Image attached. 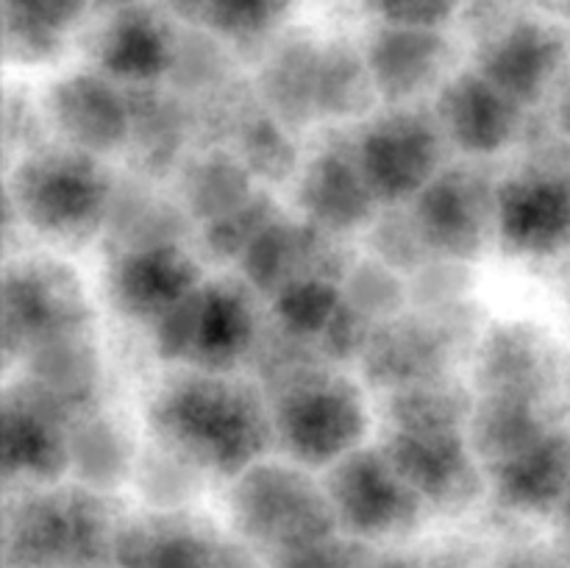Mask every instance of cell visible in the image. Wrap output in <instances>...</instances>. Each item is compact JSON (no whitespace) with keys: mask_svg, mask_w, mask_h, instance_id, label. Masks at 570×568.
Wrapping results in <instances>:
<instances>
[{"mask_svg":"<svg viewBox=\"0 0 570 568\" xmlns=\"http://www.w3.org/2000/svg\"><path fill=\"white\" fill-rule=\"evenodd\" d=\"M150 427L184 462L232 479L265 460L267 445L276 440L265 390L232 373L193 368L154 395Z\"/></svg>","mask_w":570,"mask_h":568,"instance_id":"obj_1","label":"cell"},{"mask_svg":"<svg viewBox=\"0 0 570 568\" xmlns=\"http://www.w3.org/2000/svg\"><path fill=\"white\" fill-rule=\"evenodd\" d=\"M20 221L56 243H87L109 223L115 189L98 156L61 145L28 150L11 173Z\"/></svg>","mask_w":570,"mask_h":568,"instance_id":"obj_2","label":"cell"},{"mask_svg":"<svg viewBox=\"0 0 570 568\" xmlns=\"http://www.w3.org/2000/svg\"><path fill=\"white\" fill-rule=\"evenodd\" d=\"M109 516L92 488H53L20 499L6 527L14 568H92L111 557Z\"/></svg>","mask_w":570,"mask_h":568,"instance_id":"obj_3","label":"cell"},{"mask_svg":"<svg viewBox=\"0 0 570 568\" xmlns=\"http://www.w3.org/2000/svg\"><path fill=\"white\" fill-rule=\"evenodd\" d=\"M276 440L301 466H334L360 449L367 407L351 379L328 365L304 373L271 395Z\"/></svg>","mask_w":570,"mask_h":568,"instance_id":"obj_4","label":"cell"},{"mask_svg":"<svg viewBox=\"0 0 570 568\" xmlns=\"http://www.w3.org/2000/svg\"><path fill=\"white\" fill-rule=\"evenodd\" d=\"M232 512L239 532L273 555L337 532L326 484L312 482L301 462L262 460L234 479Z\"/></svg>","mask_w":570,"mask_h":568,"instance_id":"obj_5","label":"cell"},{"mask_svg":"<svg viewBox=\"0 0 570 568\" xmlns=\"http://www.w3.org/2000/svg\"><path fill=\"white\" fill-rule=\"evenodd\" d=\"M159 356L193 371L232 373L259 343L245 284L200 282L176 310L154 323Z\"/></svg>","mask_w":570,"mask_h":568,"instance_id":"obj_6","label":"cell"},{"mask_svg":"<svg viewBox=\"0 0 570 568\" xmlns=\"http://www.w3.org/2000/svg\"><path fill=\"white\" fill-rule=\"evenodd\" d=\"M362 173L382 206L412 204L445 167V139L434 111L404 104L373 117L354 139Z\"/></svg>","mask_w":570,"mask_h":568,"instance_id":"obj_7","label":"cell"},{"mask_svg":"<svg viewBox=\"0 0 570 568\" xmlns=\"http://www.w3.org/2000/svg\"><path fill=\"white\" fill-rule=\"evenodd\" d=\"M89 306L81 282L56 259H20L6 267L3 343L31 354L50 340L87 332Z\"/></svg>","mask_w":570,"mask_h":568,"instance_id":"obj_8","label":"cell"},{"mask_svg":"<svg viewBox=\"0 0 570 568\" xmlns=\"http://www.w3.org/2000/svg\"><path fill=\"white\" fill-rule=\"evenodd\" d=\"M323 484L340 527L362 540L410 532L426 507L395 471L384 449L351 451L328 466Z\"/></svg>","mask_w":570,"mask_h":568,"instance_id":"obj_9","label":"cell"},{"mask_svg":"<svg viewBox=\"0 0 570 568\" xmlns=\"http://www.w3.org/2000/svg\"><path fill=\"white\" fill-rule=\"evenodd\" d=\"M499 184L482 170L460 165L443 167L432 184L412 200V221L432 254L449 259H473L495 232Z\"/></svg>","mask_w":570,"mask_h":568,"instance_id":"obj_10","label":"cell"},{"mask_svg":"<svg viewBox=\"0 0 570 568\" xmlns=\"http://www.w3.org/2000/svg\"><path fill=\"white\" fill-rule=\"evenodd\" d=\"M382 449L423 505L462 507L482 490L484 468L473 454L468 429H390Z\"/></svg>","mask_w":570,"mask_h":568,"instance_id":"obj_11","label":"cell"},{"mask_svg":"<svg viewBox=\"0 0 570 568\" xmlns=\"http://www.w3.org/2000/svg\"><path fill=\"white\" fill-rule=\"evenodd\" d=\"M495 234L512 254H551L570 234V182L551 165H527L499 184Z\"/></svg>","mask_w":570,"mask_h":568,"instance_id":"obj_12","label":"cell"},{"mask_svg":"<svg viewBox=\"0 0 570 568\" xmlns=\"http://www.w3.org/2000/svg\"><path fill=\"white\" fill-rule=\"evenodd\" d=\"M72 418L31 382H20L3 399L6 477L53 484L70 471Z\"/></svg>","mask_w":570,"mask_h":568,"instance_id":"obj_13","label":"cell"},{"mask_svg":"<svg viewBox=\"0 0 570 568\" xmlns=\"http://www.w3.org/2000/svg\"><path fill=\"white\" fill-rule=\"evenodd\" d=\"M50 123L70 148L111 154L131 139V95L104 72L61 78L45 98Z\"/></svg>","mask_w":570,"mask_h":568,"instance_id":"obj_14","label":"cell"},{"mask_svg":"<svg viewBox=\"0 0 570 568\" xmlns=\"http://www.w3.org/2000/svg\"><path fill=\"white\" fill-rule=\"evenodd\" d=\"M432 111L449 145L468 156L499 154L515 139L523 123V106L493 87L479 70L445 78Z\"/></svg>","mask_w":570,"mask_h":568,"instance_id":"obj_15","label":"cell"},{"mask_svg":"<svg viewBox=\"0 0 570 568\" xmlns=\"http://www.w3.org/2000/svg\"><path fill=\"white\" fill-rule=\"evenodd\" d=\"M239 265L250 287L271 295H278L301 278L323 276L345 282L351 271L334 245V234L312 226L309 221L293 223L284 215L250 243Z\"/></svg>","mask_w":570,"mask_h":568,"instance_id":"obj_16","label":"cell"},{"mask_svg":"<svg viewBox=\"0 0 570 568\" xmlns=\"http://www.w3.org/2000/svg\"><path fill=\"white\" fill-rule=\"evenodd\" d=\"M200 284V267L178 243L120 251L111 262L109 290L128 317L159 323Z\"/></svg>","mask_w":570,"mask_h":568,"instance_id":"obj_17","label":"cell"},{"mask_svg":"<svg viewBox=\"0 0 570 568\" xmlns=\"http://www.w3.org/2000/svg\"><path fill=\"white\" fill-rule=\"evenodd\" d=\"M298 204L304 221L328 234H345L376 217L379 200L362 173L356 143L321 148L298 178Z\"/></svg>","mask_w":570,"mask_h":568,"instance_id":"obj_18","label":"cell"},{"mask_svg":"<svg viewBox=\"0 0 570 568\" xmlns=\"http://www.w3.org/2000/svg\"><path fill=\"white\" fill-rule=\"evenodd\" d=\"M562 53L566 48L554 28L529 17H512L484 39L476 70L515 104L527 106L549 87Z\"/></svg>","mask_w":570,"mask_h":568,"instance_id":"obj_19","label":"cell"},{"mask_svg":"<svg viewBox=\"0 0 570 568\" xmlns=\"http://www.w3.org/2000/svg\"><path fill=\"white\" fill-rule=\"evenodd\" d=\"M449 59V39L432 28L382 26L365 50L379 98L390 106L415 104L423 92L443 87Z\"/></svg>","mask_w":570,"mask_h":568,"instance_id":"obj_20","label":"cell"},{"mask_svg":"<svg viewBox=\"0 0 570 568\" xmlns=\"http://www.w3.org/2000/svg\"><path fill=\"white\" fill-rule=\"evenodd\" d=\"M178 37L148 6L111 11L98 37V67L120 87H154L176 61Z\"/></svg>","mask_w":570,"mask_h":568,"instance_id":"obj_21","label":"cell"},{"mask_svg":"<svg viewBox=\"0 0 570 568\" xmlns=\"http://www.w3.org/2000/svg\"><path fill=\"white\" fill-rule=\"evenodd\" d=\"M362 365L373 384L395 393L443 376L449 365V340L440 326L423 317H387L373 329L362 351Z\"/></svg>","mask_w":570,"mask_h":568,"instance_id":"obj_22","label":"cell"},{"mask_svg":"<svg viewBox=\"0 0 570 568\" xmlns=\"http://www.w3.org/2000/svg\"><path fill=\"white\" fill-rule=\"evenodd\" d=\"M495 493L510 510L543 512L570 488V440L546 432L538 443L488 473Z\"/></svg>","mask_w":570,"mask_h":568,"instance_id":"obj_23","label":"cell"},{"mask_svg":"<svg viewBox=\"0 0 570 568\" xmlns=\"http://www.w3.org/2000/svg\"><path fill=\"white\" fill-rule=\"evenodd\" d=\"M117 568H220L215 543L184 518H150L115 535Z\"/></svg>","mask_w":570,"mask_h":568,"instance_id":"obj_24","label":"cell"},{"mask_svg":"<svg viewBox=\"0 0 570 568\" xmlns=\"http://www.w3.org/2000/svg\"><path fill=\"white\" fill-rule=\"evenodd\" d=\"M26 360L31 368L28 382L42 390L50 401H56L72 421L92 415L100 368L87 332L50 340L33 349Z\"/></svg>","mask_w":570,"mask_h":568,"instance_id":"obj_25","label":"cell"},{"mask_svg":"<svg viewBox=\"0 0 570 568\" xmlns=\"http://www.w3.org/2000/svg\"><path fill=\"white\" fill-rule=\"evenodd\" d=\"M546 432H551V427L540 412V401L521 395L482 393L468 421V440L484 473L538 443Z\"/></svg>","mask_w":570,"mask_h":568,"instance_id":"obj_26","label":"cell"},{"mask_svg":"<svg viewBox=\"0 0 570 568\" xmlns=\"http://www.w3.org/2000/svg\"><path fill=\"white\" fill-rule=\"evenodd\" d=\"M89 6V0H3L6 59L20 65L53 59Z\"/></svg>","mask_w":570,"mask_h":568,"instance_id":"obj_27","label":"cell"},{"mask_svg":"<svg viewBox=\"0 0 570 568\" xmlns=\"http://www.w3.org/2000/svg\"><path fill=\"white\" fill-rule=\"evenodd\" d=\"M482 393L543 399L549 382V351L538 334L523 326H504L488 337L479 362Z\"/></svg>","mask_w":570,"mask_h":568,"instance_id":"obj_28","label":"cell"},{"mask_svg":"<svg viewBox=\"0 0 570 568\" xmlns=\"http://www.w3.org/2000/svg\"><path fill=\"white\" fill-rule=\"evenodd\" d=\"M323 45L293 39L282 45L265 65L262 87L273 115L282 120H309L317 115V67Z\"/></svg>","mask_w":570,"mask_h":568,"instance_id":"obj_29","label":"cell"},{"mask_svg":"<svg viewBox=\"0 0 570 568\" xmlns=\"http://www.w3.org/2000/svg\"><path fill=\"white\" fill-rule=\"evenodd\" d=\"M379 98L365 56L351 45H323L317 67V115L351 117Z\"/></svg>","mask_w":570,"mask_h":568,"instance_id":"obj_30","label":"cell"},{"mask_svg":"<svg viewBox=\"0 0 570 568\" xmlns=\"http://www.w3.org/2000/svg\"><path fill=\"white\" fill-rule=\"evenodd\" d=\"M254 195L250 173L239 156L209 154L195 161L184 178V200L189 215L200 223H212Z\"/></svg>","mask_w":570,"mask_h":568,"instance_id":"obj_31","label":"cell"},{"mask_svg":"<svg viewBox=\"0 0 570 568\" xmlns=\"http://www.w3.org/2000/svg\"><path fill=\"white\" fill-rule=\"evenodd\" d=\"M70 468H76L83 488H109L131 468L128 438L95 412L81 418L70 432Z\"/></svg>","mask_w":570,"mask_h":568,"instance_id":"obj_32","label":"cell"},{"mask_svg":"<svg viewBox=\"0 0 570 568\" xmlns=\"http://www.w3.org/2000/svg\"><path fill=\"white\" fill-rule=\"evenodd\" d=\"M128 95H131V139L128 145H139V154L150 170L170 165L176 159V150L181 148L184 131H187L178 104L156 92L154 87H131Z\"/></svg>","mask_w":570,"mask_h":568,"instance_id":"obj_33","label":"cell"},{"mask_svg":"<svg viewBox=\"0 0 570 568\" xmlns=\"http://www.w3.org/2000/svg\"><path fill=\"white\" fill-rule=\"evenodd\" d=\"M343 282L337 278H301L273 295L278 329L309 343H321L326 329L332 326L334 315L343 306Z\"/></svg>","mask_w":570,"mask_h":568,"instance_id":"obj_34","label":"cell"},{"mask_svg":"<svg viewBox=\"0 0 570 568\" xmlns=\"http://www.w3.org/2000/svg\"><path fill=\"white\" fill-rule=\"evenodd\" d=\"M278 217H282V212H278L276 200L265 193H254L237 209L226 212L217 221L204 223V243L220 259H243L250 243Z\"/></svg>","mask_w":570,"mask_h":568,"instance_id":"obj_35","label":"cell"},{"mask_svg":"<svg viewBox=\"0 0 570 568\" xmlns=\"http://www.w3.org/2000/svg\"><path fill=\"white\" fill-rule=\"evenodd\" d=\"M293 143L287 126L276 115H259L243 123L239 131V159L250 176H265L282 182L293 170Z\"/></svg>","mask_w":570,"mask_h":568,"instance_id":"obj_36","label":"cell"},{"mask_svg":"<svg viewBox=\"0 0 570 568\" xmlns=\"http://www.w3.org/2000/svg\"><path fill=\"white\" fill-rule=\"evenodd\" d=\"M293 0H209L206 26L226 39L248 42L276 31Z\"/></svg>","mask_w":570,"mask_h":568,"instance_id":"obj_37","label":"cell"},{"mask_svg":"<svg viewBox=\"0 0 570 568\" xmlns=\"http://www.w3.org/2000/svg\"><path fill=\"white\" fill-rule=\"evenodd\" d=\"M382 26L432 28L443 31L460 11L462 0H362Z\"/></svg>","mask_w":570,"mask_h":568,"instance_id":"obj_38","label":"cell"},{"mask_svg":"<svg viewBox=\"0 0 570 568\" xmlns=\"http://www.w3.org/2000/svg\"><path fill=\"white\" fill-rule=\"evenodd\" d=\"M371 562L365 546L334 535L276 555V568H371Z\"/></svg>","mask_w":570,"mask_h":568,"instance_id":"obj_39","label":"cell"},{"mask_svg":"<svg viewBox=\"0 0 570 568\" xmlns=\"http://www.w3.org/2000/svg\"><path fill=\"white\" fill-rule=\"evenodd\" d=\"M501 568H570V560L557 549L532 546V549L512 551Z\"/></svg>","mask_w":570,"mask_h":568,"instance_id":"obj_40","label":"cell"},{"mask_svg":"<svg viewBox=\"0 0 570 568\" xmlns=\"http://www.w3.org/2000/svg\"><path fill=\"white\" fill-rule=\"evenodd\" d=\"M165 6L189 26H200L209 17V0H165Z\"/></svg>","mask_w":570,"mask_h":568,"instance_id":"obj_41","label":"cell"},{"mask_svg":"<svg viewBox=\"0 0 570 568\" xmlns=\"http://www.w3.org/2000/svg\"><path fill=\"white\" fill-rule=\"evenodd\" d=\"M95 9H104V11H120V9H131V6H142L145 0H89Z\"/></svg>","mask_w":570,"mask_h":568,"instance_id":"obj_42","label":"cell"},{"mask_svg":"<svg viewBox=\"0 0 570 568\" xmlns=\"http://www.w3.org/2000/svg\"><path fill=\"white\" fill-rule=\"evenodd\" d=\"M371 568H417V566L412 560H406V557H382V560H373Z\"/></svg>","mask_w":570,"mask_h":568,"instance_id":"obj_43","label":"cell"}]
</instances>
